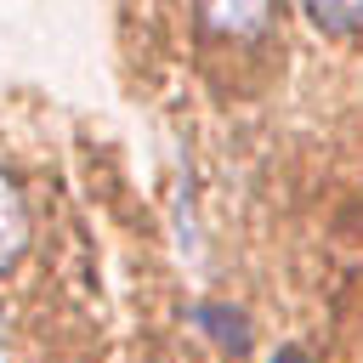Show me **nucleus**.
<instances>
[{
	"label": "nucleus",
	"instance_id": "nucleus-1",
	"mask_svg": "<svg viewBox=\"0 0 363 363\" xmlns=\"http://www.w3.org/2000/svg\"><path fill=\"white\" fill-rule=\"evenodd\" d=\"M193 318L204 323V335H210L227 357H244V352H250V340H255L250 318H244L238 306H227V301H199V306H193Z\"/></svg>",
	"mask_w": 363,
	"mask_h": 363
},
{
	"label": "nucleus",
	"instance_id": "nucleus-2",
	"mask_svg": "<svg viewBox=\"0 0 363 363\" xmlns=\"http://www.w3.org/2000/svg\"><path fill=\"white\" fill-rule=\"evenodd\" d=\"M204 17H210V28L250 40L272 23V0H204Z\"/></svg>",
	"mask_w": 363,
	"mask_h": 363
},
{
	"label": "nucleus",
	"instance_id": "nucleus-3",
	"mask_svg": "<svg viewBox=\"0 0 363 363\" xmlns=\"http://www.w3.org/2000/svg\"><path fill=\"white\" fill-rule=\"evenodd\" d=\"M28 250V210H23V193L17 182L0 170V272Z\"/></svg>",
	"mask_w": 363,
	"mask_h": 363
},
{
	"label": "nucleus",
	"instance_id": "nucleus-4",
	"mask_svg": "<svg viewBox=\"0 0 363 363\" xmlns=\"http://www.w3.org/2000/svg\"><path fill=\"white\" fill-rule=\"evenodd\" d=\"M301 11H306L312 28H323V34H335V40L363 34V0H301Z\"/></svg>",
	"mask_w": 363,
	"mask_h": 363
},
{
	"label": "nucleus",
	"instance_id": "nucleus-5",
	"mask_svg": "<svg viewBox=\"0 0 363 363\" xmlns=\"http://www.w3.org/2000/svg\"><path fill=\"white\" fill-rule=\"evenodd\" d=\"M272 363H312V357H306L301 346H278V352H272Z\"/></svg>",
	"mask_w": 363,
	"mask_h": 363
},
{
	"label": "nucleus",
	"instance_id": "nucleus-6",
	"mask_svg": "<svg viewBox=\"0 0 363 363\" xmlns=\"http://www.w3.org/2000/svg\"><path fill=\"white\" fill-rule=\"evenodd\" d=\"M0 363H6V329H0Z\"/></svg>",
	"mask_w": 363,
	"mask_h": 363
}]
</instances>
